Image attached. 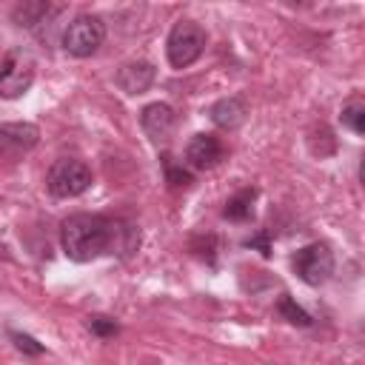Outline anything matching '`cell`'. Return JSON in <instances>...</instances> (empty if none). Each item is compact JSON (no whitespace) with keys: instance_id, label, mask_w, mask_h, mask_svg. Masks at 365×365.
<instances>
[{"instance_id":"1","label":"cell","mask_w":365,"mask_h":365,"mask_svg":"<svg viewBox=\"0 0 365 365\" xmlns=\"http://www.w3.org/2000/svg\"><path fill=\"white\" fill-rule=\"evenodd\" d=\"M60 245L74 262H91L103 254L128 257L140 245V231L103 214H71L60 225Z\"/></svg>"},{"instance_id":"2","label":"cell","mask_w":365,"mask_h":365,"mask_svg":"<svg viewBox=\"0 0 365 365\" xmlns=\"http://www.w3.org/2000/svg\"><path fill=\"white\" fill-rule=\"evenodd\" d=\"M46 188L57 200L80 197L91 188V168L77 157H60L51 163V168L46 174Z\"/></svg>"},{"instance_id":"3","label":"cell","mask_w":365,"mask_h":365,"mask_svg":"<svg viewBox=\"0 0 365 365\" xmlns=\"http://www.w3.org/2000/svg\"><path fill=\"white\" fill-rule=\"evenodd\" d=\"M34 57L29 48L17 46V48H9L3 63H0V97L3 100H17L23 97L31 83H34Z\"/></svg>"},{"instance_id":"4","label":"cell","mask_w":365,"mask_h":365,"mask_svg":"<svg viewBox=\"0 0 365 365\" xmlns=\"http://www.w3.org/2000/svg\"><path fill=\"white\" fill-rule=\"evenodd\" d=\"M205 51V31L194 20H177L165 40V54L174 68H188Z\"/></svg>"},{"instance_id":"5","label":"cell","mask_w":365,"mask_h":365,"mask_svg":"<svg viewBox=\"0 0 365 365\" xmlns=\"http://www.w3.org/2000/svg\"><path fill=\"white\" fill-rule=\"evenodd\" d=\"M106 40V23L97 14H77L63 31V48L74 57H91Z\"/></svg>"},{"instance_id":"6","label":"cell","mask_w":365,"mask_h":365,"mask_svg":"<svg viewBox=\"0 0 365 365\" xmlns=\"http://www.w3.org/2000/svg\"><path fill=\"white\" fill-rule=\"evenodd\" d=\"M294 271L305 285H322L334 274V254L325 242H311L294 254Z\"/></svg>"},{"instance_id":"7","label":"cell","mask_w":365,"mask_h":365,"mask_svg":"<svg viewBox=\"0 0 365 365\" xmlns=\"http://www.w3.org/2000/svg\"><path fill=\"white\" fill-rule=\"evenodd\" d=\"M174 108L168 103H148L143 111H140V125L145 131V137L154 143V145H165L174 134Z\"/></svg>"},{"instance_id":"8","label":"cell","mask_w":365,"mask_h":365,"mask_svg":"<svg viewBox=\"0 0 365 365\" xmlns=\"http://www.w3.org/2000/svg\"><path fill=\"white\" fill-rule=\"evenodd\" d=\"M222 157H225V145L214 134H194L185 145V163L194 171H208V168L220 165Z\"/></svg>"},{"instance_id":"9","label":"cell","mask_w":365,"mask_h":365,"mask_svg":"<svg viewBox=\"0 0 365 365\" xmlns=\"http://www.w3.org/2000/svg\"><path fill=\"white\" fill-rule=\"evenodd\" d=\"M154 77H157V68L148 63V60H131V63H125V66H120V71H117V86L125 91V94H143V91H148L151 88V83H154Z\"/></svg>"},{"instance_id":"10","label":"cell","mask_w":365,"mask_h":365,"mask_svg":"<svg viewBox=\"0 0 365 365\" xmlns=\"http://www.w3.org/2000/svg\"><path fill=\"white\" fill-rule=\"evenodd\" d=\"M40 140V128L34 123H3L0 125V148L3 151H29Z\"/></svg>"},{"instance_id":"11","label":"cell","mask_w":365,"mask_h":365,"mask_svg":"<svg viewBox=\"0 0 365 365\" xmlns=\"http://www.w3.org/2000/svg\"><path fill=\"white\" fill-rule=\"evenodd\" d=\"M245 114H248V106H245L240 97H222V100H217V103L208 108L211 123H214L217 128H225V131L242 125V123H245Z\"/></svg>"},{"instance_id":"12","label":"cell","mask_w":365,"mask_h":365,"mask_svg":"<svg viewBox=\"0 0 365 365\" xmlns=\"http://www.w3.org/2000/svg\"><path fill=\"white\" fill-rule=\"evenodd\" d=\"M254 200H257V188H242V191H237L234 197H228V202H225V208H222V217H225V220H234V222L251 220Z\"/></svg>"},{"instance_id":"13","label":"cell","mask_w":365,"mask_h":365,"mask_svg":"<svg viewBox=\"0 0 365 365\" xmlns=\"http://www.w3.org/2000/svg\"><path fill=\"white\" fill-rule=\"evenodd\" d=\"M51 11V6L48 3H43V0H34V3H20L14 11H11V17H14V23L17 26H26V29H31V26H37V23H43V17Z\"/></svg>"},{"instance_id":"14","label":"cell","mask_w":365,"mask_h":365,"mask_svg":"<svg viewBox=\"0 0 365 365\" xmlns=\"http://www.w3.org/2000/svg\"><path fill=\"white\" fill-rule=\"evenodd\" d=\"M339 120H342V125L348 128V131H354V134H365V106L362 103H348L345 108H342V114H339Z\"/></svg>"},{"instance_id":"15","label":"cell","mask_w":365,"mask_h":365,"mask_svg":"<svg viewBox=\"0 0 365 365\" xmlns=\"http://www.w3.org/2000/svg\"><path fill=\"white\" fill-rule=\"evenodd\" d=\"M279 314L288 319V322H294V325H311V317H308V311H302L291 297H282L279 299Z\"/></svg>"},{"instance_id":"16","label":"cell","mask_w":365,"mask_h":365,"mask_svg":"<svg viewBox=\"0 0 365 365\" xmlns=\"http://www.w3.org/2000/svg\"><path fill=\"white\" fill-rule=\"evenodd\" d=\"M163 168H165V180L171 182V185H188L191 182V174L182 168V165H177L174 163V157H163Z\"/></svg>"},{"instance_id":"17","label":"cell","mask_w":365,"mask_h":365,"mask_svg":"<svg viewBox=\"0 0 365 365\" xmlns=\"http://www.w3.org/2000/svg\"><path fill=\"white\" fill-rule=\"evenodd\" d=\"M9 339L14 342V348H17V351H23V354H29V356H40V354H43V345H40L34 336H29V334L9 331Z\"/></svg>"},{"instance_id":"18","label":"cell","mask_w":365,"mask_h":365,"mask_svg":"<svg viewBox=\"0 0 365 365\" xmlns=\"http://www.w3.org/2000/svg\"><path fill=\"white\" fill-rule=\"evenodd\" d=\"M88 328H91V334H97V336H114V334L120 331V325H117L111 317H91V319H88Z\"/></svg>"},{"instance_id":"19","label":"cell","mask_w":365,"mask_h":365,"mask_svg":"<svg viewBox=\"0 0 365 365\" xmlns=\"http://www.w3.org/2000/svg\"><path fill=\"white\" fill-rule=\"evenodd\" d=\"M245 245H248V248H259V254H262V257H271V242H268V231H259V234L248 237V240H245Z\"/></svg>"}]
</instances>
